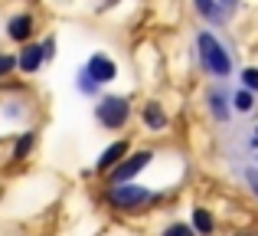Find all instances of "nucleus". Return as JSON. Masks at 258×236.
<instances>
[{
  "label": "nucleus",
  "mask_w": 258,
  "mask_h": 236,
  "mask_svg": "<svg viewBox=\"0 0 258 236\" xmlns=\"http://www.w3.org/2000/svg\"><path fill=\"white\" fill-rule=\"evenodd\" d=\"M209 109H213V115H216V118H226V115H229L226 99H222V96H209Z\"/></svg>",
  "instance_id": "obj_11"
},
{
  "label": "nucleus",
  "mask_w": 258,
  "mask_h": 236,
  "mask_svg": "<svg viewBox=\"0 0 258 236\" xmlns=\"http://www.w3.org/2000/svg\"><path fill=\"white\" fill-rule=\"evenodd\" d=\"M235 236H252V233H235Z\"/></svg>",
  "instance_id": "obj_18"
},
{
  "label": "nucleus",
  "mask_w": 258,
  "mask_h": 236,
  "mask_svg": "<svg viewBox=\"0 0 258 236\" xmlns=\"http://www.w3.org/2000/svg\"><path fill=\"white\" fill-rule=\"evenodd\" d=\"M127 115H131L127 99H105V102L98 105V121H101V128H108V131L124 128L127 125Z\"/></svg>",
  "instance_id": "obj_3"
},
{
  "label": "nucleus",
  "mask_w": 258,
  "mask_h": 236,
  "mask_svg": "<svg viewBox=\"0 0 258 236\" xmlns=\"http://www.w3.org/2000/svg\"><path fill=\"white\" fill-rule=\"evenodd\" d=\"M127 148H131L127 141H114V145H108L105 151L98 154V161H95V171H98V174H111L114 167L127 158Z\"/></svg>",
  "instance_id": "obj_4"
},
{
  "label": "nucleus",
  "mask_w": 258,
  "mask_h": 236,
  "mask_svg": "<svg viewBox=\"0 0 258 236\" xmlns=\"http://www.w3.org/2000/svg\"><path fill=\"white\" fill-rule=\"evenodd\" d=\"M10 66H13L10 59H0V72H7V69H10Z\"/></svg>",
  "instance_id": "obj_17"
},
{
  "label": "nucleus",
  "mask_w": 258,
  "mask_h": 236,
  "mask_svg": "<svg viewBox=\"0 0 258 236\" xmlns=\"http://www.w3.org/2000/svg\"><path fill=\"white\" fill-rule=\"evenodd\" d=\"M248 187H252V194L258 197V174H248Z\"/></svg>",
  "instance_id": "obj_16"
},
{
  "label": "nucleus",
  "mask_w": 258,
  "mask_h": 236,
  "mask_svg": "<svg viewBox=\"0 0 258 236\" xmlns=\"http://www.w3.org/2000/svg\"><path fill=\"white\" fill-rule=\"evenodd\" d=\"M242 79H245V85H248V89H258V69H245V72H242Z\"/></svg>",
  "instance_id": "obj_15"
},
{
  "label": "nucleus",
  "mask_w": 258,
  "mask_h": 236,
  "mask_svg": "<svg viewBox=\"0 0 258 236\" xmlns=\"http://www.w3.org/2000/svg\"><path fill=\"white\" fill-rule=\"evenodd\" d=\"M235 109L239 112H252V92H239V96H235Z\"/></svg>",
  "instance_id": "obj_13"
},
{
  "label": "nucleus",
  "mask_w": 258,
  "mask_h": 236,
  "mask_svg": "<svg viewBox=\"0 0 258 236\" xmlns=\"http://www.w3.org/2000/svg\"><path fill=\"white\" fill-rule=\"evenodd\" d=\"M92 76L98 79V82H111L114 79V66L108 63V59H92Z\"/></svg>",
  "instance_id": "obj_9"
},
{
  "label": "nucleus",
  "mask_w": 258,
  "mask_h": 236,
  "mask_svg": "<svg viewBox=\"0 0 258 236\" xmlns=\"http://www.w3.org/2000/svg\"><path fill=\"white\" fill-rule=\"evenodd\" d=\"M36 63H39V50H26V56L20 59L23 69H36Z\"/></svg>",
  "instance_id": "obj_14"
},
{
  "label": "nucleus",
  "mask_w": 258,
  "mask_h": 236,
  "mask_svg": "<svg viewBox=\"0 0 258 236\" xmlns=\"http://www.w3.org/2000/svg\"><path fill=\"white\" fill-rule=\"evenodd\" d=\"M10 33H13V36H26V33H30V17H17V20H13V26H10Z\"/></svg>",
  "instance_id": "obj_12"
},
{
  "label": "nucleus",
  "mask_w": 258,
  "mask_h": 236,
  "mask_svg": "<svg viewBox=\"0 0 258 236\" xmlns=\"http://www.w3.org/2000/svg\"><path fill=\"white\" fill-rule=\"evenodd\" d=\"M200 46H203V59H206L209 69L219 72V76H226V72H229V56L219 50V46H216V39H213V36H203Z\"/></svg>",
  "instance_id": "obj_5"
},
{
  "label": "nucleus",
  "mask_w": 258,
  "mask_h": 236,
  "mask_svg": "<svg viewBox=\"0 0 258 236\" xmlns=\"http://www.w3.org/2000/svg\"><path fill=\"white\" fill-rule=\"evenodd\" d=\"M189 226H193L196 236H213L216 233L213 210H206V207H193V213H189Z\"/></svg>",
  "instance_id": "obj_6"
},
{
  "label": "nucleus",
  "mask_w": 258,
  "mask_h": 236,
  "mask_svg": "<svg viewBox=\"0 0 258 236\" xmlns=\"http://www.w3.org/2000/svg\"><path fill=\"white\" fill-rule=\"evenodd\" d=\"M144 125L151 128V131H160V128H167V115H164V109H160L157 102H151L144 109Z\"/></svg>",
  "instance_id": "obj_7"
},
{
  "label": "nucleus",
  "mask_w": 258,
  "mask_h": 236,
  "mask_svg": "<svg viewBox=\"0 0 258 236\" xmlns=\"http://www.w3.org/2000/svg\"><path fill=\"white\" fill-rule=\"evenodd\" d=\"M160 236H196V233H193V226H189V223L173 220V223H167L164 230H160Z\"/></svg>",
  "instance_id": "obj_10"
},
{
  "label": "nucleus",
  "mask_w": 258,
  "mask_h": 236,
  "mask_svg": "<svg viewBox=\"0 0 258 236\" xmlns=\"http://www.w3.org/2000/svg\"><path fill=\"white\" fill-rule=\"evenodd\" d=\"M160 200V194L157 191H151V187H141V184H114V187H108L105 191V204L111 207V210H118V213H141L144 207H151V204H157Z\"/></svg>",
  "instance_id": "obj_1"
},
{
  "label": "nucleus",
  "mask_w": 258,
  "mask_h": 236,
  "mask_svg": "<svg viewBox=\"0 0 258 236\" xmlns=\"http://www.w3.org/2000/svg\"><path fill=\"white\" fill-rule=\"evenodd\" d=\"M33 141H36V131H26V134H20V138H17V145H13V151H10V158H13V161H23L26 154H30Z\"/></svg>",
  "instance_id": "obj_8"
},
{
  "label": "nucleus",
  "mask_w": 258,
  "mask_h": 236,
  "mask_svg": "<svg viewBox=\"0 0 258 236\" xmlns=\"http://www.w3.org/2000/svg\"><path fill=\"white\" fill-rule=\"evenodd\" d=\"M151 161H154V151H147V148H144V151L127 154V158L121 161V164L114 167L111 174H108V187H114V184H131V180L138 177V174L144 171V167L151 164Z\"/></svg>",
  "instance_id": "obj_2"
}]
</instances>
